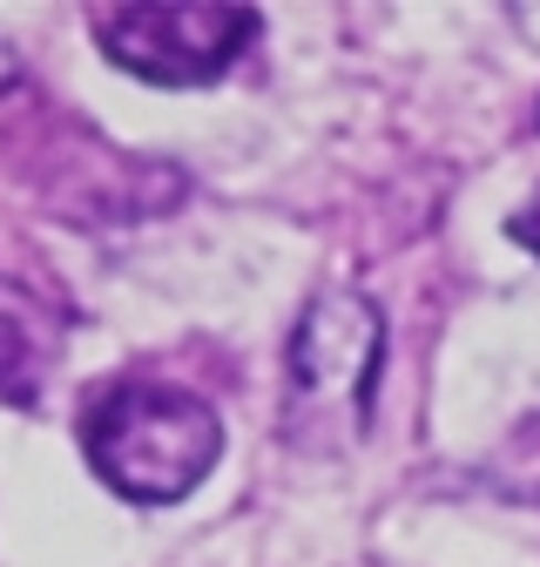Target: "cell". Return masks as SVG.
<instances>
[{
	"label": "cell",
	"instance_id": "5",
	"mask_svg": "<svg viewBox=\"0 0 540 567\" xmlns=\"http://www.w3.org/2000/svg\"><path fill=\"white\" fill-rule=\"evenodd\" d=\"M507 237H513L520 250H533V257H540V189L513 209V217H507Z\"/></svg>",
	"mask_w": 540,
	"mask_h": 567
},
{
	"label": "cell",
	"instance_id": "4",
	"mask_svg": "<svg viewBox=\"0 0 540 567\" xmlns=\"http://www.w3.org/2000/svg\"><path fill=\"white\" fill-rule=\"evenodd\" d=\"M54 359H61V318L21 284H0V399L34 405Z\"/></svg>",
	"mask_w": 540,
	"mask_h": 567
},
{
	"label": "cell",
	"instance_id": "3",
	"mask_svg": "<svg viewBox=\"0 0 540 567\" xmlns=\"http://www.w3.org/2000/svg\"><path fill=\"white\" fill-rule=\"evenodd\" d=\"M263 34L257 8H217V0H149V8H102L95 41L115 68L163 89L217 82L237 54H250Z\"/></svg>",
	"mask_w": 540,
	"mask_h": 567
},
{
	"label": "cell",
	"instance_id": "2",
	"mask_svg": "<svg viewBox=\"0 0 540 567\" xmlns=\"http://www.w3.org/2000/svg\"><path fill=\"white\" fill-rule=\"evenodd\" d=\"M385 372V311L365 291H324L304 305L284 351V425L291 440L331 453L372 425Z\"/></svg>",
	"mask_w": 540,
	"mask_h": 567
},
{
	"label": "cell",
	"instance_id": "6",
	"mask_svg": "<svg viewBox=\"0 0 540 567\" xmlns=\"http://www.w3.org/2000/svg\"><path fill=\"white\" fill-rule=\"evenodd\" d=\"M14 82H21V54H14V48H0V95H8Z\"/></svg>",
	"mask_w": 540,
	"mask_h": 567
},
{
	"label": "cell",
	"instance_id": "1",
	"mask_svg": "<svg viewBox=\"0 0 540 567\" xmlns=\"http://www.w3.org/2000/svg\"><path fill=\"white\" fill-rule=\"evenodd\" d=\"M82 453L128 507H169L224 453V419L176 385H115L82 412Z\"/></svg>",
	"mask_w": 540,
	"mask_h": 567
}]
</instances>
